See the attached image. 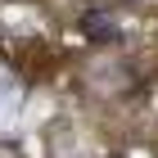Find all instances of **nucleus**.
Here are the masks:
<instances>
[{"label":"nucleus","instance_id":"f257e3e1","mask_svg":"<svg viewBox=\"0 0 158 158\" xmlns=\"http://www.w3.org/2000/svg\"><path fill=\"white\" fill-rule=\"evenodd\" d=\"M81 36L90 41V45H113V41L122 36V23L113 9H86L81 14Z\"/></svg>","mask_w":158,"mask_h":158}]
</instances>
